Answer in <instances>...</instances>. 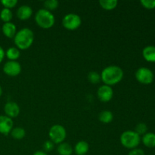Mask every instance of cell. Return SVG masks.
<instances>
[{
  "instance_id": "6da1fadb",
  "label": "cell",
  "mask_w": 155,
  "mask_h": 155,
  "mask_svg": "<svg viewBox=\"0 0 155 155\" xmlns=\"http://www.w3.org/2000/svg\"><path fill=\"white\" fill-rule=\"evenodd\" d=\"M124 71L120 67L110 65L103 70L101 74V79L104 85L112 86L120 83L124 78Z\"/></svg>"
},
{
  "instance_id": "7a4b0ae2",
  "label": "cell",
  "mask_w": 155,
  "mask_h": 155,
  "mask_svg": "<svg viewBox=\"0 0 155 155\" xmlns=\"http://www.w3.org/2000/svg\"><path fill=\"white\" fill-rule=\"evenodd\" d=\"M34 41V33L30 29L22 28L17 32L14 37L16 48L21 50H27L30 48Z\"/></svg>"
},
{
  "instance_id": "3957f363",
  "label": "cell",
  "mask_w": 155,
  "mask_h": 155,
  "mask_svg": "<svg viewBox=\"0 0 155 155\" xmlns=\"http://www.w3.org/2000/svg\"><path fill=\"white\" fill-rule=\"evenodd\" d=\"M35 21L42 29H49L54 26L55 18L54 15L45 8L39 9L35 15Z\"/></svg>"
},
{
  "instance_id": "277c9868",
  "label": "cell",
  "mask_w": 155,
  "mask_h": 155,
  "mask_svg": "<svg viewBox=\"0 0 155 155\" xmlns=\"http://www.w3.org/2000/svg\"><path fill=\"white\" fill-rule=\"evenodd\" d=\"M120 140L123 146L132 150L137 148L138 145L140 144L141 136H139L135 131L127 130L121 134Z\"/></svg>"
},
{
  "instance_id": "5b68a950",
  "label": "cell",
  "mask_w": 155,
  "mask_h": 155,
  "mask_svg": "<svg viewBox=\"0 0 155 155\" xmlns=\"http://www.w3.org/2000/svg\"><path fill=\"white\" fill-rule=\"evenodd\" d=\"M48 136L54 144H61L64 142L67 137V132L64 127L59 124L53 125L48 132Z\"/></svg>"
},
{
  "instance_id": "8992f818",
  "label": "cell",
  "mask_w": 155,
  "mask_h": 155,
  "mask_svg": "<svg viewBox=\"0 0 155 155\" xmlns=\"http://www.w3.org/2000/svg\"><path fill=\"white\" fill-rule=\"evenodd\" d=\"M82 24L81 18L77 14L70 13L65 15L62 20V25L68 30H75Z\"/></svg>"
},
{
  "instance_id": "52a82bcc",
  "label": "cell",
  "mask_w": 155,
  "mask_h": 155,
  "mask_svg": "<svg viewBox=\"0 0 155 155\" xmlns=\"http://www.w3.org/2000/svg\"><path fill=\"white\" fill-rule=\"evenodd\" d=\"M136 79L138 82L144 85L151 84L154 81V73L152 71L147 68H140L136 71Z\"/></svg>"
},
{
  "instance_id": "ba28073f",
  "label": "cell",
  "mask_w": 155,
  "mask_h": 155,
  "mask_svg": "<svg viewBox=\"0 0 155 155\" xmlns=\"http://www.w3.org/2000/svg\"><path fill=\"white\" fill-rule=\"evenodd\" d=\"M3 72L9 77H16L21 72V65L17 61H8L3 66Z\"/></svg>"
},
{
  "instance_id": "9c48e42d",
  "label": "cell",
  "mask_w": 155,
  "mask_h": 155,
  "mask_svg": "<svg viewBox=\"0 0 155 155\" xmlns=\"http://www.w3.org/2000/svg\"><path fill=\"white\" fill-rule=\"evenodd\" d=\"M98 99L102 102H108L112 99L114 96V91L111 86L103 85L101 86L97 92Z\"/></svg>"
},
{
  "instance_id": "30bf717a",
  "label": "cell",
  "mask_w": 155,
  "mask_h": 155,
  "mask_svg": "<svg viewBox=\"0 0 155 155\" xmlns=\"http://www.w3.org/2000/svg\"><path fill=\"white\" fill-rule=\"evenodd\" d=\"M13 121L12 118L6 115H0V133L8 136L13 129Z\"/></svg>"
},
{
  "instance_id": "8fae6325",
  "label": "cell",
  "mask_w": 155,
  "mask_h": 155,
  "mask_svg": "<svg viewBox=\"0 0 155 155\" xmlns=\"http://www.w3.org/2000/svg\"><path fill=\"white\" fill-rule=\"evenodd\" d=\"M4 111L6 116L12 119L19 115L20 107L15 101H8L4 106Z\"/></svg>"
},
{
  "instance_id": "7c38bea8",
  "label": "cell",
  "mask_w": 155,
  "mask_h": 155,
  "mask_svg": "<svg viewBox=\"0 0 155 155\" xmlns=\"http://www.w3.org/2000/svg\"><path fill=\"white\" fill-rule=\"evenodd\" d=\"M33 15V9L27 5L20 6L17 11V16L21 21H26L30 18Z\"/></svg>"
},
{
  "instance_id": "4fadbf2b",
  "label": "cell",
  "mask_w": 155,
  "mask_h": 155,
  "mask_svg": "<svg viewBox=\"0 0 155 155\" xmlns=\"http://www.w3.org/2000/svg\"><path fill=\"white\" fill-rule=\"evenodd\" d=\"M2 31L3 34L9 39H12L15 37V36L17 33V27L15 24L12 22L5 23L2 27Z\"/></svg>"
},
{
  "instance_id": "5bb4252c",
  "label": "cell",
  "mask_w": 155,
  "mask_h": 155,
  "mask_svg": "<svg viewBox=\"0 0 155 155\" xmlns=\"http://www.w3.org/2000/svg\"><path fill=\"white\" fill-rule=\"evenodd\" d=\"M142 55L147 61L155 63V46L148 45L145 47L142 51Z\"/></svg>"
},
{
  "instance_id": "9a60e30c",
  "label": "cell",
  "mask_w": 155,
  "mask_h": 155,
  "mask_svg": "<svg viewBox=\"0 0 155 155\" xmlns=\"http://www.w3.org/2000/svg\"><path fill=\"white\" fill-rule=\"evenodd\" d=\"M89 150V145L85 141H80L74 147V152L77 155H86Z\"/></svg>"
},
{
  "instance_id": "2e32d148",
  "label": "cell",
  "mask_w": 155,
  "mask_h": 155,
  "mask_svg": "<svg viewBox=\"0 0 155 155\" xmlns=\"http://www.w3.org/2000/svg\"><path fill=\"white\" fill-rule=\"evenodd\" d=\"M142 143L147 148H155V133H147L142 136Z\"/></svg>"
},
{
  "instance_id": "e0dca14e",
  "label": "cell",
  "mask_w": 155,
  "mask_h": 155,
  "mask_svg": "<svg viewBox=\"0 0 155 155\" xmlns=\"http://www.w3.org/2000/svg\"><path fill=\"white\" fill-rule=\"evenodd\" d=\"M73 151L72 146L68 142H62L58 146V153L60 155H71Z\"/></svg>"
},
{
  "instance_id": "ac0fdd59",
  "label": "cell",
  "mask_w": 155,
  "mask_h": 155,
  "mask_svg": "<svg viewBox=\"0 0 155 155\" xmlns=\"http://www.w3.org/2000/svg\"><path fill=\"white\" fill-rule=\"evenodd\" d=\"M20 55H21L20 50L16 47H10L5 51V56L9 61L18 60L20 58Z\"/></svg>"
},
{
  "instance_id": "d6986e66",
  "label": "cell",
  "mask_w": 155,
  "mask_h": 155,
  "mask_svg": "<svg viewBox=\"0 0 155 155\" xmlns=\"http://www.w3.org/2000/svg\"><path fill=\"white\" fill-rule=\"evenodd\" d=\"M99 5L103 9L110 11L114 9L117 6V0H100Z\"/></svg>"
},
{
  "instance_id": "ffe728a7",
  "label": "cell",
  "mask_w": 155,
  "mask_h": 155,
  "mask_svg": "<svg viewBox=\"0 0 155 155\" xmlns=\"http://www.w3.org/2000/svg\"><path fill=\"white\" fill-rule=\"evenodd\" d=\"M98 119L103 124H110L114 119V114L110 110H103L98 115Z\"/></svg>"
},
{
  "instance_id": "44dd1931",
  "label": "cell",
  "mask_w": 155,
  "mask_h": 155,
  "mask_svg": "<svg viewBox=\"0 0 155 155\" xmlns=\"http://www.w3.org/2000/svg\"><path fill=\"white\" fill-rule=\"evenodd\" d=\"M11 136H12V138L16 140H21V139H24V136L26 135V132L24 130V129H23L22 127H15V128L12 129V130L11 131Z\"/></svg>"
},
{
  "instance_id": "7402d4cb",
  "label": "cell",
  "mask_w": 155,
  "mask_h": 155,
  "mask_svg": "<svg viewBox=\"0 0 155 155\" xmlns=\"http://www.w3.org/2000/svg\"><path fill=\"white\" fill-rule=\"evenodd\" d=\"M12 18H13V14H12V12L11 9L4 8L1 11V12H0V19H1L3 22H11Z\"/></svg>"
},
{
  "instance_id": "603a6c76",
  "label": "cell",
  "mask_w": 155,
  "mask_h": 155,
  "mask_svg": "<svg viewBox=\"0 0 155 155\" xmlns=\"http://www.w3.org/2000/svg\"><path fill=\"white\" fill-rule=\"evenodd\" d=\"M88 80L92 84H98L101 80V74L96 71H90L88 74Z\"/></svg>"
},
{
  "instance_id": "cb8c5ba5",
  "label": "cell",
  "mask_w": 155,
  "mask_h": 155,
  "mask_svg": "<svg viewBox=\"0 0 155 155\" xmlns=\"http://www.w3.org/2000/svg\"><path fill=\"white\" fill-rule=\"evenodd\" d=\"M59 2L57 0H46L44 2V6H45V9L49 11H54L58 7Z\"/></svg>"
},
{
  "instance_id": "d4e9b609",
  "label": "cell",
  "mask_w": 155,
  "mask_h": 155,
  "mask_svg": "<svg viewBox=\"0 0 155 155\" xmlns=\"http://www.w3.org/2000/svg\"><path fill=\"white\" fill-rule=\"evenodd\" d=\"M147 131H148V127L144 123H139L135 128V132L140 136H144L145 133H147Z\"/></svg>"
},
{
  "instance_id": "484cf974",
  "label": "cell",
  "mask_w": 155,
  "mask_h": 155,
  "mask_svg": "<svg viewBox=\"0 0 155 155\" xmlns=\"http://www.w3.org/2000/svg\"><path fill=\"white\" fill-rule=\"evenodd\" d=\"M1 4L5 8H13L18 4V0H2Z\"/></svg>"
},
{
  "instance_id": "4316f807",
  "label": "cell",
  "mask_w": 155,
  "mask_h": 155,
  "mask_svg": "<svg viewBox=\"0 0 155 155\" xmlns=\"http://www.w3.org/2000/svg\"><path fill=\"white\" fill-rule=\"evenodd\" d=\"M141 4L145 8L154 9L155 8V0H141Z\"/></svg>"
},
{
  "instance_id": "83f0119b",
  "label": "cell",
  "mask_w": 155,
  "mask_h": 155,
  "mask_svg": "<svg viewBox=\"0 0 155 155\" xmlns=\"http://www.w3.org/2000/svg\"><path fill=\"white\" fill-rule=\"evenodd\" d=\"M43 149L45 152H50L54 149V143L51 140L45 141L43 144Z\"/></svg>"
},
{
  "instance_id": "f1b7e54d",
  "label": "cell",
  "mask_w": 155,
  "mask_h": 155,
  "mask_svg": "<svg viewBox=\"0 0 155 155\" xmlns=\"http://www.w3.org/2000/svg\"><path fill=\"white\" fill-rule=\"evenodd\" d=\"M129 155H145V152L141 148H133L129 152Z\"/></svg>"
},
{
  "instance_id": "f546056e",
  "label": "cell",
  "mask_w": 155,
  "mask_h": 155,
  "mask_svg": "<svg viewBox=\"0 0 155 155\" xmlns=\"http://www.w3.org/2000/svg\"><path fill=\"white\" fill-rule=\"evenodd\" d=\"M5 56V52L4 49L2 46H0V64L2 63V61L4 59Z\"/></svg>"
},
{
  "instance_id": "4dcf8cb0",
  "label": "cell",
  "mask_w": 155,
  "mask_h": 155,
  "mask_svg": "<svg viewBox=\"0 0 155 155\" xmlns=\"http://www.w3.org/2000/svg\"><path fill=\"white\" fill-rule=\"evenodd\" d=\"M33 155H48V154H47V153L45 152V151H37L33 154Z\"/></svg>"
},
{
  "instance_id": "1f68e13d",
  "label": "cell",
  "mask_w": 155,
  "mask_h": 155,
  "mask_svg": "<svg viewBox=\"0 0 155 155\" xmlns=\"http://www.w3.org/2000/svg\"><path fill=\"white\" fill-rule=\"evenodd\" d=\"M2 95V88L0 86V97H1Z\"/></svg>"
}]
</instances>
